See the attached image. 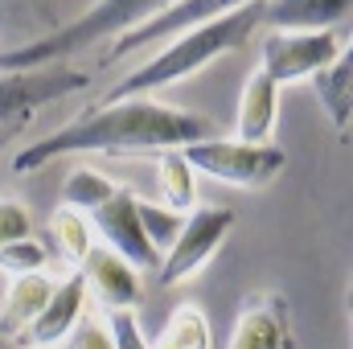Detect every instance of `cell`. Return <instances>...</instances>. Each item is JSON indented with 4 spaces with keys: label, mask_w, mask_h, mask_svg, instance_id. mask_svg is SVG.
Instances as JSON below:
<instances>
[{
    "label": "cell",
    "mask_w": 353,
    "mask_h": 349,
    "mask_svg": "<svg viewBox=\"0 0 353 349\" xmlns=\"http://www.w3.org/2000/svg\"><path fill=\"white\" fill-rule=\"evenodd\" d=\"M185 161L193 165V173H205L222 185H234V189H263L275 177L288 169V152L267 140V144H247V140H218V136H205V140H193L181 148Z\"/></svg>",
    "instance_id": "5b68a950"
},
{
    "label": "cell",
    "mask_w": 353,
    "mask_h": 349,
    "mask_svg": "<svg viewBox=\"0 0 353 349\" xmlns=\"http://www.w3.org/2000/svg\"><path fill=\"white\" fill-rule=\"evenodd\" d=\"M345 50H350L345 25H333V29H275V33H267L259 66L283 87V83H300V79L316 74L325 62H333Z\"/></svg>",
    "instance_id": "52a82bcc"
},
{
    "label": "cell",
    "mask_w": 353,
    "mask_h": 349,
    "mask_svg": "<svg viewBox=\"0 0 353 349\" xmlns=\"http://www.w3.org/2000/svg\"><path fill=\"white\" fill-rule=\"evenodd\" d=\"M107 333H111V346L115 349H148L144 333H140V321H136L132 308L107 312Z\"/></svg>",
    "instance_id": "603a6c76"
},
{
    "label": "cell",
    "mask_w": 353,
    "mask_h": 349,
    "mask_svg": "<svg viewBox=\"0 0 353 349\" xmlns=\"http://www.w3.org/2000/svg\"><path fill=\"white\" fill-rule=\"evenodd\" d=\"M148 349H214V333H210V317L201 304L185 300L176 304L165 321V329L148 341Z\"/></svg>",
    "instance_id": "2e32d148"
},
{
    "label": "cell",
    "mask_w": 353,
    "mask_h": 349,
    "mask_svg": "<svg viewBox=\"0 0 353 349\" xmlns=\"http://www.w3.org/2000/svg\"><path fill=\"white\" fill-rule=\"evenodd\" d=\"M275 123H279V83L259 66V70H251V79L243 87V99H239L234 140L267 144V140H275Z\"/></svg>",
    "instance_id": "7c38bea8"
},
{
    "label": "cell",
    "mask_w": 353,
    "mask_h": 349,
    "mask_svg": "<svg viewBox=\"0 0 353 349\" xmlns=\"http://www.w3.org/2000/svg\"><path fill=\"white\" fill-rule=\"evenodd\" d=\"M33 235V214L21 197H0V247H8L12 239H25Z\"/></svg>",
    "instance_id": "7402d4cb"
},
{
    "label": "cell",
    "mask_w": 353,
    "mask_h": 349,
    "mask_svg": "<svg viewBox=\"0 0 353 349\" xmlns=\"http://www.w3.org/2000/svg\"><path fill=\"white\" fill-rule=\"evenodd\" d=\"M234 226H239L234 210H226V206H193L185 214L176 239L169 243V251L157 263V279L165 288H176V283H189L193 275H201L218 259V251L226 247Z\"/></svg>",
    "instance_id": "8992f818"
},
{
    "label": "cell",
    "mask_w": 353,
    "mask_h": 349,
    "mask_svg": "<svg viewBox=\"0 0 353 349\" xmlns=\"http://www.w3.org/2000/svg\"><path fill=\"white\" fill-rule=\"evenodd\" d=\"M90 226L103 235V243H107L115 255H123L136 271H157L161 251L148 243V235H144V226H140V218H136V193H132L128 185H119L103 206L90 210Z\"/></svg>",
    "instance_id": "ba28073f"
},
{
    "label": "cell",
    "mask_w": 353,
    "mask_h": 349,
    "mask_svg": "<svg viewBox=\"0 0 353 349\" xmlns=\"http://www.w3.org/2000/svg\"><path fill=\"white\" fill-rule=\"evenodd\" d=\"M83 279L87 292H94V300L103 304V312H119V308H140L144 288H140V271L123 255H115L111 247H90V255L83 259Z\"/></svg>",
    "instance_id": "8fae6325"
},
{
    "label": "cell",
    "mask_w": 353,
    "mask_h": 349,
    "mask_svg": "<svg viewBox=\"0 0 353 349\" xmlns=\"http://www.w3.org/2000/svg\"><path fill=\"white\" fill-rule=\"evenodd\" d=\"M54 292V279L46 271H25V275H8V288L0 296V337L12 341L37 312L41 304L50 300Z\"/></svg>",
    "instance_id": "4fadbf2b"
},
{
    "label": "cell",
    "mask_w": 353,
    "mask_h": 349,
    "mask_svg": "<svg viewBox=\"0 0 353 349\" xmlns=\"http://www.w3.org/2000/svg\"><path fill=\"white\" fill-rule=\"evenodd\" d=\"M226 349H296L288 300L279 292H251L234 317Z\"/></svg>",
    "instance_id": "30bf717a"
},
{
    "label": "cell",
    "mask_w": 353,
    "mask_h": 349,
    "mask_svg": "<svg viewBox=\"0 0 353 349\" xmlns=\"http://www.w3.org/2000/svg\"><path fill=\"white\" fill-rule=\"evenodd\" d=\"M263 25V0H251V4H239L222 17H210L193 29H181L173 33V41L152 54L148 62H140L128 79H119L115 87L107 90V99H128V94H157L165 87H176L185 79H193L197 70H205L214 58L230 54V50H243L255 29Z\"/></svg>",
    "instance_id": "7a4b0ae2"
},
{
    "label": "cell",
    "mask_w": 353,
    "mask_h": 349,
    "mask_svg": "<svg viewBox=\"0 0 353 349\" xmlns=\"http://www.w3.org/2000/svg\"><path fill=\"white\" fill-rule=\"evenodd\" d=\"M157 185H161V201L176 214H189L197 206V173H193V165L185 161L181 148H161L157 152Z\"/></svg>",
    "instance_id": "e0dca14e"
},
{
    "label": "cell",
    "mask_w": 353,
    "mask_h": 349,
    "mask_svg": "<svg viewBox=\"0 0 353 349\" xmlns=\"http://www.w3.org/2000/svg\"><path fill=\"white\" fill-rule=\"evenodd\" d=\"M50 263V247L37 239V235H25V239H12L8 247H0V271L4 275H25V271H46Z\"/></svg>",
    "instance_id": "44dd1931"
},
{
    "label": "cell",
    "mask_w": 353,
    "mask_h": 349,
    "mask_svg": "<svg viewBox=\"0 0 353 349\" xmlns=\"http://www.w3.org/2000/svg\"><path fill=\"white\" fill-rule=\"evenodd\" d=\"M312 79V90H316V99H321V107H325V115H329V123L333 128H350L353 119V66H350V50L345 54H337L333 62H325L316 74H308Z\"/></svg>",
    "instance_id": "9a60e30c"
},
{
    "label": "cell",
    "mask_w": 353,
    "mask_h": 349,
    "mask_svg": "<svg viewBox=\"0 0 353 349\" xmlns=\"http://www.w3.org/2000/svg\"><path fill=\"white\" fill-rule=\"evenodd\" d=\"M353 0H263V25L271 29H333L350 25Z\"/></svg>",
    "instance_id": "5bb4252c"
},
{
    "label": "cell",
    "mask_w": 353,
    "mask_h": 349,
    "mask_svg": "<svg viewBox=\"0 0 353 349\" xmlns=\"http://www.w3.org/2000/svg\"><path fill=\"white\" fill-rule=\"evenodd\" d=\"M214 136V119L185 111L173 103H157L144 94L128 99H103L74 115L70 123L54 128L50 136L25 144L8 169L12 173H37L50 161L62 157H87V152H107V157H136V152H161V148H185L193 140Z\"/></svg>",
    "instance_id": "6da1fadb"
},
{
    "label": "cell",
    "mask_w": 353,
    "mask_h": 349,
    "mask_svg": "<svg viewBox=\"0 0 353 349\" xmlns=\"http://www.w3.org/2000/svg\"><path fill=\"white\" fill-rule=\"evenodd\" d=\"M83 308H87V279L83 271H70L62 283H54L50 300L41 304V312L12 337L17 349H58L70 341L74 325L83 321Z\"/></svg>",
    "instance_id": "9c48e42d"
},
{
    "label": "cell",
    "mask_w": 353,
    "mask_h": 349,
    "mask_svg": "<svg viewBox=\"0 0 353 349\" xmlns=\"http://www.w3.org/2000/svg\"><path fill=\"white\" fill-rule=\"evenodd\" d=\"M50 235L58 243V255L70 263V271H79L83 259L90 255V247H94V226L87 222V214L74 206H58L50 218Z\"/></svg>",
    "instance_id": "ac0fdd59"
},
{
    "label": "cell",
    "mask_w": 353,
    "mask_h": 349,
    "mask_svg": "<svg viewBox=\"0 0 353 349\" xmlns=\"http://www.w3.org/2000/svg\"><path fill=\"white\" fill-rule=\"evenodd\" d=\"M169 4H176V0H94L87 12H79L62 29L0 54V70H29V66H50V62H70L74 54H83L90 46L111 41L123 29H136L152 17H161Z\"/></svg>",
    "instance_id": "3957f363"
},
{
    "label": "cell",
    "mask_w": 353,
    "mask_h": 349,
    "mask_svg": "<svg viewBox=\"0 0 353 349\" xmlns=\"http://www.w3.org/2000/svg\"><path fill=\"white\" fill-rule=\"evenodd\" d=\"M136 218H140V226H144L148 243H152L161 255L169 251V243L176 239V230H181V222H185V214L169 210L165 201L157 206V201H140V197H136Z\"/></svg>",
    "instance_id": "ffe728a7"
},
{
    "label": "cell",
    "mask_w": 353,
    "mask_h": 349,
    "mask_svg": "<svg viewBox=\"0 0 353 349\" xmlns=\"http://www.w3.org/2000/svg\"><path fill=\"white\" fill-rule=\"evenodd\" d=\"M115 189H119V181H111L107 173H99V169H90V165H79L74 173L66 177V185H62V206H74V210L90 214V210L103 206Z\"/></svg>",
    "instance_id": "d6986e66"
},
{
    "label": "cell",
    "mask_w": 353,
    "mask_h": 349,
    "mask_svg": "<svg viewBox=\"0 0 353 349\" xmlns=\"http://www.w3.org/2000/svg\"><path fill=\"white\" fill-rule=\"evenodd\" d=\"M90 74L74 70L70 62H50V66H29V70H0V148L25 132V123L46 111L50 103L87 90Z\"/></svg>",
    "instance_id": "277c9868"
}]
</instances>
